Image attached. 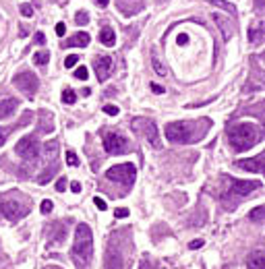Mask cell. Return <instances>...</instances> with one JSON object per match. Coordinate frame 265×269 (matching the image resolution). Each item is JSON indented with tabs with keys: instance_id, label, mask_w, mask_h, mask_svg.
I'll return each instance as SVG.
<instances>
[{
	"instance_id": "cell-13",
	"label": "cell",
	"mask_w": 265,
	"mask_h": 269,
	"mask_svg": "<svg viewBox=\"0 0 265 269\" xmlns=\"http://www.w3.org/2000/svg\"><path fill=\"white\" fill-rule=\"evenodd\" d=\"M234 166L240 170H247V172L261 174L263 172V153H259L257 157H251V159H238V161H234Z\"/></svg>"
},
{
	"instance_id": "cell-5",
	"label": "cell",
	"mask_w": 265,
	"mask_h": 269,
	"mask_svg": "<svg viewBox=\"0 0 265 269\" xmlns=\"http://www.w3.org/2000/svg\"><path fill=\"white\" fill-rule=\"evenodd\" d=\"M0 211L5 213V218L9 222H21L25 215L29 213V205L27 203H21L19 199H5L3 203H0Z\"/></svg>"
},
{
	"instance_id": "cell-19",
	"label": "cell",
	"mask_w": 265,
	"mask_h": 269,
	"mask_svg": "<svg viewBox=\"0 0 265 269\" xmlns=\"http://www.w3.org/2000/svg\"><path fill=\"white\" fill-rule=\"evenodd\" d=\"M99 42H101L104 46H114V42H116L114 29H110V27H104V29L99 31Z\"/></svg>"
},
{
	"instance_id": "cell-16",
	"label": "cell",
	"mask_w": 265,
	"mask_h": 269,
	"mask_svg": "<svg viewBox=\"0 0 265 269\" xmlns=\"http://www.w3.org/2000/svg\"><path fill=\"white\" fill-rule=\"evenodd\" d=\"M89 44V33L87 31H77L73 37L65 39V48H85Z\"/></svg>"
},
{
	"instance_id": "cell-37",
	"label": "cell",
	"mask_w": 265,
	"mask_h": 269,
	"mask_svg": "<svg viewBox=\"0 0 265 269\" xmlns=\"http://www.w3.org/2000/svg\"><path fill=\"white\" fill-rule=\"evenodd\" d=\"M151 91H153V93H164V87L157 85V83H151Z\"/></svg>"
},
{
	"instance_id": "cell-41",
	"label": "cell",
	"mask_w": 265,
	"mask_h": 269,
	"mask_svg": "<svg viewBox=\"0 0 265 269\" xmlns=\"http://www.w3.org/2000/svg\"><path fill=\"white\" fill-rule=\"evenodd\" d=\"M71 191H73V193H81V184H79V182H73V184H71Z\"/></svg>"
},
{
	"instance_id": "cell-8",
	"label": "cell",
	"mask_w": 265,
	"mask_h": 269,
	"mask_svg": "<svg viewBox=\"0 0 265 269\" xmlns=\"http://www.w3.org/2000/svg\"><path fill=\"white\" fill-rule=\"evenodd\" d=\"M104 149L110 155H123L129 151V141L120 133H106L104 135Z\"/></svg>"
},
{
	"instance_id": "cell-29",
	"label": "cell",
	"mask_w": 265,
	"mask_h": 269,
	"mask_svg": "<svg viewBox=\"0 0 265 269\" xmlns=\"http://www.w3.org/2000/svg\"><path fill=\"white\" fill-rule=\"evenodd\" d=\"M87 75H89V73H87V69H85V67H79V69L75 71V77H77V79H81V81H85V79H87Z\"/></svg>"
},
{
	"instance_id": "cell-34",
	"label": "cell",
	"mask_w": 265,
	"mask_h": 269,
	"mask_svg": "<svg viewBox=\"0 0 265 269\" xmlns=\"http://www.w3.org/2000/svg\"><path fill=\"white\" fill-rule=\"evenodd\" d=\"M214 5H218V7H224L226 11H230V13H234V7H230V5H226L224 0H214Z\"/></svg>"
},
{
	"instance_id": "cell-4",
	"label": "cell",
	"mask_w": 265,
	"mask_h": 269,
	"mask_svg": "<svg viewBox=\"0 0 265 269\" xmlns=\"http://www.w3.org/2000/svg\"><path fill=\"white\" fill-rule=\"evenodd\" d=\"M106 178L112 182H118L123 187H133L137 180V168L133 164H118L106 172Z\"/></svg>"
},
{
	"instance_id": "cell-14",
	"label": "cell",
	"mask_w": 265,
	"mask_h": 269,
	"mask_svg": "<svg viewBox=\"0 0 265 269\" xmlns=\"http://www.w3.org/2000/svg\"><path fill=\"white\" fill-rule=\"evenodd\" d=\"M67 240V226L56 222V224H52L50 226V232H48V242L52 246H60L63 242Z\"/></svg>"
},
{
	"instance_id": "cell-11",
	"label": "cell",
	"mask_w": 265,
	"mask_h": 269,
	"mask_svg": "<svg viewBox=\"0 0 265 269\" xmlns=\"http://www.w3.org/2000/svg\"><path fill=\"white\" fill-rule=\"evenodd\" d=\"M93 67H95V77L97 81H106L112 73V58L110 56H97L93 60Z\"/></svg>"
},
{
	"instance_id": "cell-40",
	"label": "cell",
	"mask_w": 265,
	"mask_h": 269,
	"mask_svg": "<svg viewBox=\"0 0 265 269\" xmlns=\"http://www.w3.org/2000/svg\"><path fill=\"white\" fill-rule=\"evenodd\" d=\"M35 42H37V44H44V42H46V37H44V33H42V31H37V33H35Z\"/></svg>"
},
{
	"instance_id": "cell-1",
	"label": "cell",
	"mask_w": 265,
	"mask_h": 269,
	"mask_svg": "<svg viewBox=\"0 0 265 269\" xmlns=\"http://www.w3.org/2000/svg\"><path fill=\"white\" fill-rule=\"evenodd\" d=\"M211 122L207 118H201V120H178V122H170L166 127V139L170 143H180V145H187V143H197L201 141L207 131H209Z\"/></svg>"
},
{
	"instance_id": "cell-9",
	"label": "cell",
	"mask_w": 265,
	"mask_h": 269,
	"mask_svg": "<svg viewBox=\"0 0 265 269\" xmlns=\"http://www.w3.org/2000/svg\"><path fill=\"white\" fill-rule=\"evenodd\" d=\"M13 83H15V85H17V89H21L27 97H33V95H35V91H37V87H39V81H37V77H35L31 71H23V73L15 75Z\"/></svg>"
},
{
	"instance_id": "cell-3",
	"label": "cell",
	"mask_w": 265,
	"mask_h": 269,
	"mask_svg": "<svg viewBox=\"0 0 265 269\" xmlns=\"http://www.w3.org/2000/svg\"><path fill=\"white\" fill-rule=\"evenodd\" d=\"M261 139H263V131H261L257 125H251V122L234 125V127L228 131V141H230V145H232L234 151L251 149V147L257 145Z\"/></svg>"
},
{
	"instance_id": "cell-33",
	"label": "cell",
	"mask_w": 265,
	"mask_h": 269,
	"mask_svg": "<svg viewBox=\"0 0 265 269\" xmlns=\"http://www.w3.org/2000/svg\"><path fill=\"white\" fill-rule=\"evenodd\" d=\"M65 189H67V178H58V180H56V191L63 193Z\"/></svg>"
},
{
	"instance_id": "cell-24",
	"label": "cell",
	"mask_w": 265,
	"mask_h": 269,
	"mask_svg": "<svg viewBox=\"0 0 265 269\" xmlns=\"http://www.w3.org/2000/svg\"><path fill=\"white\" fill-rule=\"evenodd\" d=\"M249 33H251V42H253V44L261 42V35H263V25H259V29H251Z\"/></svg>"
},
{
	"instance_id": "cell-25",
	"label": "cell",
	"mask_w": 265,
	"mask_h": 269,
	"mask_svg": "<svg viewBox=\"0 0 265 269\" xmlns=\"http://www.w3.org/2000/svg\"><path fill=\"white\" fill-rule=\"evenodd\" d=\"M151 65H153V71H155V73H157V75H166V69H164V67H162V63H160V60H157V58H155V56H153V58H151Z\"/></svg>"
},
{
	"instance_id": "cell-38",
	"label": "cell",
	"mask_w": 265,
	"mask_h": 269,
	"mask_svg": "<svg viewBox=\"0 0 265 269\" xmlns=\"http://www.w3.org/2000/svg\"><path fill=\"white\" fill-rule=\"evenodd\" d=\"M56 33H58V35H65V33H67V25H65V23H58V25H56Z\"/></svg>"
},
{
	"instance_id": "cell-18",
	"label": "cell",
	"mask_w": 265,
	"mask_h": 269,
	"mask_svg": "<svg viewBox=\"0 0 265 269\" xmlns=\"http://www.w3.org/2000/svg\"><path fill=\"white\" fill-rule=\"evenodd\" d=\"M247 269H265V257L261 251H255L247 263Z\"/></svg>"
},
{
	"instance_id": "cell-30",
	"label": "cell",
	"mask_w": 265,
	"mask_h": 269,
	"mask_svg": "<svg viewBox=\"0 0 265 269\" xmlns=\"http://www.w3.org/2000/svg\"><path fill=\"white\" fill-rule=\"evenodd\" d=\"M104 112H106V114H110V116H116L120 110H118L116 106H104Z\"/></svg>"
},
{
	"instance_id": "cell-44",
	"label": "cell",
	"mask_w": 265,
	"mask_h": 269,
	"mask_svg": "<svg viewBox=\"0 0 265 269\" xmlns=\"http://www.w3.org/2000/svg\"><path fill=\"white\" fill-rule=\"evenodd\" d=\"M48 269H58V267H48Z\"/></svg>"
},
{
	"instance_id": "cell-15",
	"label": "cell",
	"mask_w": 265,
	"mask_h": 269,
	"mask_svg": "<svg viewBox=\"0 0 265 269\" xmlns=\"http://www.w3.org/2000/svg\"><path fill=\"white\" fill-rule=\"evenodd\" d=\"M31 118H33V114H31V112H25V114H23V120H19L15 127H0V147H3V145L7 143L9 135H11L15 129H19V127H25V125H27Z\"/></svg>"
},
{
	"instance_id": "cell-20",
	"label": "cell",
	"mask_w": 265,
	"mask_h": 269,
	"mask_svg": "<svg viewBox=\"0 0 265 269\" xmlns=\"http://www.w3.org/2000/svg\"><path fill=\"white\" fill-rule=\"evenodd\" d=\"M48 60H50V54H48V52H37L35 56H33V63H35L37 67H44V65H48Z\"/></svg>"
},
{
	"instance_id": "cell-39",
	"label": "cell",
	"mask_w": 265,
	"mask_h": 269,
	"mask_svg": "<svg viewBox=\"0 0 265 269\" xmlns=\"http://www.w3.org/2000/svg\"><path fill=\"white\" fill-rule=\"evenodd\" d=\"M178 44H180V46H187V44H189L187 33H180V35H178Z\"/></svg>"
},
{
	"instance_id": "cell-43",
	"label": "cell",
	"mask_w": 265,
	"mask_h": 269,
	"mask_svg": "<svg viewBox=\"0 0 265 269\" xmlns=\"http://www.w3.org/2000/svg\"><path fill=\"white\" fill-rule=\"evenodd\" d=\"M255 3H257V9H261V7H263V0H255Z\"/></svg>"
},
{
	"instance_id": "cell-35",
	"label": "cell",
	"mask_w": 265,
	"mask_h": 269,
	"mask_svg": "<svg viewBox=\"0 0 265 269\" xmlns=\"http://www.w3.org/2000/svg\"><path fill=\"white\" fill-rule=\"evenodd\" d=\"M203 244H205V240H201V238H199V240H193V242H191V244H189V246H191V249H193V251H197V249H201V246H203Z\"/></svg>"
},
{
	"instance_id": "cell-32",
	"label": "cell",
	"mask_w": 265,
	"mask_h": 269,
	"mask_svg": "<svg viewBox=\"0 0 265 269\" xmlns=\"http://www.w3.org/2000/svg\"><path fill=\"white\" fill-rule=\"evenodd\" d=\"M93 203H95V207H97V209H101V211H104L106 207H108V205H106V201H104L101 197H95V199H93Z\"/></svg>"
},
{
	"instance_id": "cell-12",
	"label": "cell",
	"mask_w": 265,
	"mask_h": 269,
	"mask_svg": "<svg viewBox=\"0 0 265 269\" xmlns=\"http://www.w3.org/2000/svg\"><path fill=\"white\" fill-rule=\"evenodd\" d=\"M259 187H261L259 180H234L232 187H230V191H232V195H236V197H247L249 193L257 191Z\"/></svg>"
},
{
	"instance_id": "cell-42",
	"label": "cell",
	"mask_w": 265,
	"mask_h": 269,
	"mask_svg": "<svg viewBox=\"0 0 265 269\" xmlns=\"http://www.w3.org/2000/svg\"><path fill=\"white\" fill-rule=\"evenodd\" d=\"M95 3H97L99 7H106V5H108V0H95Z\"/></svg>"
},
{
	"instance_id": "cell-26",
	"label": "cell",
	"mask_w": 265,
	"mask_h": 269,
	"mask_svg": "<svg viewBox=\"0 0 265 269\" xmlns=\"http://www.w3.org/2000/svg\"><path fill=\"white\" fill-rule=\"evenodd\" d=\"M67 164H69V166H77V164H79L75 151H67Z\"/></svg>"
},
{
	"instance_id": "cell-28",
	"label": "cell",
	"mask_w": 265,
	"mask_h": 269,
	"mask_svg": "<svg viewBox=\"0 0 265 269\" xmlns=\"http://www.w3.org/2000/svg\"><path fill=\"white\" fill-rule=\"evenodd\" d=\"M77 60H79V56H77V54H71V56L65 60V67H67V69H73V67L77 65Z\"/></svg>"
},
{
	"instance_id": "cell-22",
	"label": "cell",
	"mask_w": 265,
	"mask_h": 269,
	"mask_svg": "<svg viewBox=\"0 0 265 269\" xmlns=\"http://www.w3.org/2000/svg\"><path fill=\"white\" fill-rule=\"evenodd\" d=\"M263 213H265L263 207H255V209L251 211V220H253V222H263Z\"/></svg>"
},
{
	"instance_id": "cell-27",
	"label": "cell",
	"mask_w": 265,
	"mask_h": 269,
	"mask_svg": "<svg viewBox=\"0 0 265 269\" xmlns=\"http://www.w3.org/2000/svg\"><path fill=\"white\" fill-rule=\"evenodd\" d=\"M52 207H54V203H52L50 199H46V201H42V205H39V209H42V213H50V211H52Z\"/></svg>"
},
{
	"instance_id": "cell-31",
	"label": "cell",
	"mask_w": 265,
	"mask_h": 269,
	"mask_svg": "<svg viewBox=\"0 0 265 269\" xmlns=\"http://www.w3.org/2000/svg\"><path fill=\"white\" fill-rule=\"evenodd\" d=\"M114 215H116V218H120V220H125V218H127V215H129V209H125V207H120V209H116V211H114Z\"/></svg>"
},
{
	"instance_id": "cell-23",
	"label": "cell",
	"mask_w": 265,
	"mask_h": 269,
	"mask_svg": "<svg viewBox=\"0 0 265 269\" xmlns=\"http://www.w3.org/2000/svg\"><path fill=\"white\" fill-rule=\"evenodd\" d=\"M75 23H77V25H87V23H89V15H87L85 11H79L77 17H75Z\"/></svg>"
},
{
	"instance_id": "cell-36",
	"label": "cell",
	"mask_w": 265,
	"mask_h": 269,
	"mask_svg": "<svg viewBox=\"0 0 265 269\" xmlns=\"http://www.w3.org/2000/svg\"><path fill=\"white\" fill-rule=\"evenodd\" d=\"M21 13H23L25 17H31V15H33V9H31V7H27V5H23V7H21Z\"/></svg>"
},
{
	"instance_id": "cell-17",
	"label": "cell",
	"mask_w": 265,
	"mask_h": 269,
	"mask_svg": "<svg viewBox=\"0 0 265 269\" xmlns=\"http://www.w3.org/2000/svg\"><path fill=\"white\" fill-rule=\"evenodd\" d=\"M19 106L17 97H7V99H0V118H9Z\"/></svg>"
},
{
	"instance_id": "cell-7",
	"label": "cell",
	"mask_w": 265,
	"mask_h": 269,
	"mask_svg": "<svg viewBox=\"0 0 265 269\" xmlns=\"http://www.w3.org/2000/svg\"><path fill=\"white\" fill-rule=\"evenodd\" d=\"M133 129L139 131V133L147 139V143H151L153 147H160V145H162V141H160V131H157V127H155L153 120L137 118V120H133Z\"/></svg>"
},
{
	"instance_id": "cell-2",
	"label": "cell",
	"mask_w": 265,
	"mask_h": 269,
	"mask_svg": "<svg viewBox=\"0 0 265 269\" xmlns=\"http://www.w3.org/2000/svg\"><path fill=\"white\" fill-rule=\"evenodd\" d=\"M93 257V234L87 224H79L75 230V244H73V261L77 269H87Z\"/></svg>"
},
{
	"instance_id": "cell-10",
	"label": "cell",
	"mask_w": 265,
	"mask_h": 269,
	"mask_svg": "<svg viewBox=\"0 0 265 269\" xmlns=\"http://www.w3.org/2000/svg\"><path fill=\"white\" fill-rule=\"evenodd\" d=\"M125 261H127V259H125L123 253H120L118 240L112 238L108 251H106V269H127V263H125Z\"/></svg>"
},
{
	"instance_id": "cell-21",
	"label": "cell",
	"mask_w": 265,
	"mask_h": 269,
	"mask_svg": "<svg viewBox=\"0 0 265 269\" xmlns=\"http://www.w3.org/2000/svg\"><path fill=\"white\" fill-rule=\"evenodd\" d=\"M63 101H65V104H75V101H77L75 91H73V89H65V91H63Z\"/></svg>"
},
{
	"instance_id": "cell-6",
	"label": "cell",
	"mask_w": 265,
	"mask_h": 269,
	"mask_svg": "<svg viewBox=\"0 0 265 269\" xmlns=\"http://www.w3.org/2000/svg\"><path fill=\"white\" fill-rule=\"evenodd\" d=\"M39 149H42V145H39L37 137H33V135H25V137H23V139H19V143L15 145L17 155H21V157H23V159H27V161L37 159Z\"/></svg>"
}]
</instances>
